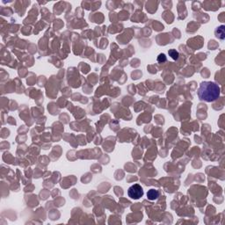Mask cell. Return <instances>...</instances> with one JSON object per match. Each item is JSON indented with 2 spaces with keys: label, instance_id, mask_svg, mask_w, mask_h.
<instances>
[{
  "label": "cell",
  "instance_id": "3957f363",
  "mask_svg": "<svg viewBox=\"0 0 225 225\" xmlns=\"http://www.w3.org/2000/svg\"><path fill=\"white\" fill-rule=\"evenodd\" d=\"M215 34L216 38L220 40H224L225 38V26H220L216 27L215 30Z\"/></svg>",
  "mask_w": 225,
  "mask_h": 225
},
{
  "label": "cell",
  "instance_id": "8992f818",
  "mask_svg": "<svg viewBox=\"0 0 225 225\" xmlns=\"http://www.w3.org/2000/svg\"><path fill=\"white\" fill-rule=\"evenodd\" d=\"M166 61V56H165V55L164 54H160L158 56H157V62L158 63H164Z\"/></svg>",
  "mask_w": 225,
  "mask_h": 225
},
{
  "label": "cell",
  "instance_id": "6da1fadb",
  "mask_svg": "<svg viewBox=\"0 0 225 225\" xmlns=\"http://www.w3.org/2000/svg\"><path fill=\"white\" fill-rule=\"evenodd\" d=\"M220 87L215 82L204 81L200 84L197 94L200 100L213 102L220 97Z\"/></svg>",
  "mask_w": 225,
  "mask_h": 225
},
{
  "label": "cell",
  "instance_id": "277c9868",
  "mask_svg": "<svg viewBox=\"0 0 225 225\" xmlns=\"http://www.w3.org/2000/svg\"><path fill=\"white\" fill-rule=\"evenodd\" d=\"M159 195H160L159 191H157L156 189H151L147 193V198L151 200H155L159 197Z\"/></svg>",
  "mask_w": 225,
  "mask_h": 225
},
{
  "label": "cell",
  "instance_id": "5b68a950",
  "mask_svg": "<svg viewBox=\"0 0 225 225\" xmlns=\"http://www.w3.org/2000/svg\"><path fill=\"white\" fill-rule=\"evenodd\" d=\"M168 54L171 57L173 58V60H178V56H179V54L178 52L176 50V49H170L168 51Z\"/></svg>",
  "mask_w": 225,
  "mask_h": 225
},
{
  "label": "cell",
  "instance_id": "7a4b0ae2",
  "mask_svg": "<svg viewBox=\"0 0 225 225\" xmlns=\"http://www.w3.org/2000/svg\"><path fill=\"white\" fill-rule=\"evenodd\" d=\"M143 194H144L143 189L139 184H135V185L131 186L128 190V197H130L131 199H140L141 197L143 196Z\"/></svg>",
  "mask_w": 225,
  "mask_h": 225
}]
</instances>
